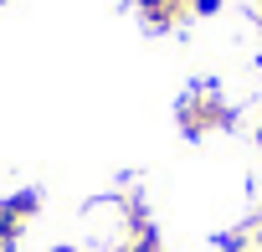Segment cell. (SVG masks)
<instances>
[{"mask_svg": "<svg viewBox=\"0 0 262 252\" xmlns=\"http://www.w3.org/2000/svg\"><path fill=\"white\" fill-rule=\"evenodd\" d=\"M180 123H185V134H206V129H226L231 123V108L211 93H190L180 103Z\"/></svg>", "mask_w": 262, "mask_h": 252, "instance_id": "6da1fadb", "label": "cell"}, {"mask_svg": "<svg viewBox=\"0 0 262 252\" xmlns=\"http://www.w3.org/2000/svg\"><path fill=\"white\" fill-rule=\"evenodd\" d=\"M36 191H16L11 201H0V242H6V247H16V237L26 232V221L36 216Z\"/></svg>", "mask_w": 262, "mask_h": 252, "instance_id": "7a4b0ae2", "label": "cell"}, {"mask_svg": "<svg viewBox=\"0 0 262 252\" xmlns=\"http://www.w3.org/2000/svg\"><path fill=\"white\" fill-rule=\"evenodd\" d=\"M190 6H195V0H139V11H144L149 26H170V21H180Z\"/></svg>", "mask_w": 262, "mask_h": 252, "instance_id": "3957f363", "label": "cell"}, {"mask_svg": "<svg viewBox=\"0 0 262 252\" xmlns=\"http://www.w3.org/2000/svg\"><path fill=\"white\" fill-rule=\"evenodd\" d=\"M216 6H221V0H195V11H201V16H211Z\"/></svg>", "mask_w": 262, "mask_h": 252, "instance_id": "277c9868", "label": "cell"}, {"mask_svg": "<svg viewBox=\"0 0 262 252\" xmlns=\"http://www.w3.org/2000/svg\"><path fill=\"white\" fill-rule=\"evenodd\" d=\"M52 252H72V247H52Z\"/></svg>", "mask_w": 262, "mask_h": 252, "instance_id": "5b68a950", "label": "cell"}, {"mask_svg": "<svg viewBox=\"0 0 262 252\" xmlns=\"http://www.w3.org/2000/svg\"><path fill=\"white\" fill-rule=\"evenodd\" d=\"M257 144H262V129H257Z\"/></svg>", "mask_w": 262, "mask_h": 252, "instance_id": "8992f818", "label": "cell"}]
</instances>
